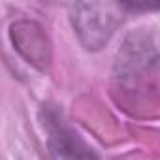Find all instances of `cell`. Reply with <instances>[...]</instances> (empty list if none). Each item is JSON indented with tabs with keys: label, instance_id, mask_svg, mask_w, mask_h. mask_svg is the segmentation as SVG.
I'll list each match as a JSON object with an SVG mask.
<instances>
[{
	"label": "cell",
	"instance_id": "3",
	"mask_svg": "<svg viewBox=\"0 0 160 160\" xmlns=\"http://www.w3.org/2000/svg\"><path fill=\"white\" fill-rule=\"evenodd\" d=\"M12 40L19 53L28 58V62H45L47 55V40L42 34L40 27L34 23H17L12 27Z\"/></svg>",
	"mask_w": 160,
	"mask_h": 160
},
{
	"label": "cell",
	"instance_id": "2",
	"mask_svg": "<svg viewBox=\"0 0 160 160\" xmlns=\"http://www.w3.org/2000/svg\"><path fill=\"white\" fill-rule=\"evenodd\" d=\"M47 139L55 160H96L94 152L70 126L53 117H47Z\"/></svg>",
	"mask_w": 160,
	"mask_h": 160
},
{
	"label": "cell",
	"instance_id": "1",
	"mask_svg": "<svg viewBox=\"0 0 160 160\" xmlns=\"http://www.w3.org/2000/svg\"><path fill=\"white\" fill-rule=\"evenodd\" d=\"M124 4L79 2L72 8V25L79 42L87 49L104 47L122 21Z\"/></svg>",
	"mask_w": 160,
	"mask_h": 160
}]
</instances>
